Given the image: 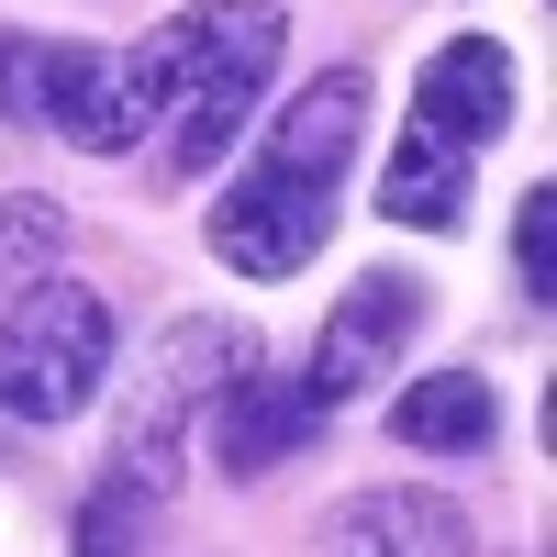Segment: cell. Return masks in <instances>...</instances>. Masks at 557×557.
Instances as JSON below:
<instances>
[{"instance_id": "6da1fadb", "label": "cell", "mask_w": 557, "mask_h": 557, "mask_svg": "<svg viewBox=\"0 0 557 557\" xmlns=\"http://www.w3.org/2000/svg\"><path fill=\"white\" fill-rule=\"evenodd\" d=\"M278 45H290V12H278V0H201V12H178V23L157 34V57H168V112H178L168 178H201V168L246 134L257 89H268V67H278Z\"/></svg>"}, {"instance_id": "7a4b0ae2", "label": "cell", "mask_w": 557, "mask_h": 557, "mask_svg": "<svg viewBox=\"0 0 557 557\" xmlns=\"http://www.w3.org/2000/svg\"><path fill=\"white\" fill-rule=\"evenodd\" d=\"M246 368H257V335H246V323H223V312L168 323L157 357H146V380H134V401H123V424H112V491L168 502L190 424L212 412V391H223V380H246Z\"/></svg>"}, {"instance_id": "3957f363", "label": "cell", "mask_w": 557, "mask_h": 557, "mask_svg": "<svg viewBox=\"0 0 557 557\" xmlns=\"http://www.w3.org/2000/svg\"><path fill=\"white\" fill-rule=\"evenodd\" d=\"M112 380V301L78 278H34L0 312V412L12 424H67Z\"/></svg>"}, {"instance_id": "277c9868", "label": "cell", "mask_w": 557, "mask_h": 557, "mask_svg": "<svg viewBox=\"0 0 557 557\" xmlns=\"http://www.w3.org/2000/svg\"><path fill=\"white\" fill-rule=\"evenodd\" d=\"M168 112V57L157 45H57V101L45 123L89 157H134Z\"/></svg>"}, {"instance_id": "5b68a950", "label": "cell", "mask_w": 557, "mask_h": 557, "mask_svg": "<svg viewBox=\"0 0 557 557\" xmlns=\"http://www.w3.org/2000/svg\"><path fill=\"white\" fill-rule=\"evenodd\" d=\"M412 323H424V290H412L401 268H368L357 290L335 301V323H323V346H312V368H301V401H312V412L368 401V391H380L391 368H401Z\"/></svg>"}, {"instance_id": "8992f818", "label": "cell", "mask_w": 557, "mask_h": 557, "mask_svg": "<svg viewBox=\"0 0 557 557\" xmlns=\"http://www.w3.org/2000/svg\"><path fill=\"white\" fill-rule=\"evenodd\" d=\"M323 235H335V190L278 178V168H246L235 190L212 201V257L246 268V278H290V268H312Z\"/></svg>"}, {"instance_id": "52a82bcc", "label": "cell", "mask_w": 557, "mask_h": 557, "mask_svg": "<svg viewBox=\"0 0 557 557\" xmlns=\"http://www.w3.org/2000/svg\"><path fill=\"white\" fill-rule=\"evenodd\" d=\"M513 101H524L513 57H502L491 34H457V45H435V57H424V89H412V134H435V146H491V134L513 123Z\"/></svg>"}, {"instance_id": "ba28073f", "label": "cell", "mask_w": 557, "mask_h": 557, "mask_svg": "<svg viewBox=\"0 0 557 557\" xmlns=\"http://www.w3.org/2000/svg\"><path fill=\"white\" fill-rule=\"evenodd\" d=\"M357 123H368V78L357 67H323L290 112L268 123V146H257V168H278V178H312V190H335L346 178V157H357Z\"/></svg>"}, {"instance_id": "9c48e42d", "label": "cell", "mask_w": 557, "mask_h": 557, "mask_svg": "<svg viewBox=\"0 0 557 557\" xmlns=\"http://www.w3.org/2000/svg\"><path fill=\"white\" fill-rule=\"evenodd\" d=\"M312 424H323V412L301 401V380H268V357L246 368V380L212 391V457H223L235 480H268L290 446H312Z\"/></svg>"}, {"instance_id": "30bf717a", "label": "cell", "mask_w": 557, "mask_h": 557, "mask_svg": "<svg viewBox=\"0 0 557 557\" xmlns=\"http://www.w3.org/2000/svg\"><path fill=\"white\" fill-rule=\"evenodd\" d=\"M323 557H469V513L446 491H357L335 524H323Z\"/></svg>"}, {"instance_id": "8fae6325", "label": "cell", "mask_w": 557, "mask_h": 557, "mask_svg": "<svg viewBox=\"0 0 557 557\" xmlns=\"http://www.w3.org/2000/svg\"><path fill=\"white\" fill-rule=\"evenodd\" d=\"M391 435L424 446V457H480V446L502 435L491 380H480V368H435V380H412V391L391 401Z\"/></svg>"}, {"instance_id": "7c38bea8", "label": "cell", "mask_w": 557, "mask_h": 557, "mask_svg": "<svg viewBox=\"0 0 557 557\" xmlns=\"http://www.w3.org/2000/svg\"><path fill=\"white\" fill-rule=\"evenodd\" d=\"M380 212L412 223V235H446L469 212V146H435V134H401V157L380 178Z\"/></svg>"}, {"instance_id": "4fadbf2b", "label": "cell", "mask_w": 557, "mask_h": 557, "mask_svg": "<svg viewBox=\"0 0 557 557\" xmlns=\"http://www.w3.org/2000/svg\"><path fill=\"white\" fill-rule=\"evenodd\" d=\"M45 257H67V212L34 201V190H12V201H0V290H34Z\"/></svg>"}, {"instance_id": "5bb4252c", "label": "cell", "mask_w": 557, "mask_h": 557, "mask_svg": "<svg viewBox=\"0 0 557 557\" xmlns=\"http://www.w3.org/2000/svg\"><path fill=\"white\" fill-rule=\"evenodd\" d=\"M513 278H524V301L557 290V190H546V178L513 201Z\"/></svg>"}, {"instance_id": "9a60e30c", "label": "cell", "mask_w": 557, "mask_h": 557, "mask_svg": "<svg viewBox=\"0 0 557 557\" xmlns=\"http://www.w3.org/2000/svg\"><path fill=\"white\" fill-rule=\"evenodd\" d=\"M134 535H146V502H134V491H89L78 502V557H134Z\"/></svg>"}]
</instances>
